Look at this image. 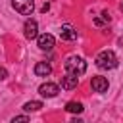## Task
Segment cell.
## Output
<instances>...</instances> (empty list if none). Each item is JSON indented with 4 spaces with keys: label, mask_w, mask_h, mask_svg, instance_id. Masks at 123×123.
Wrapping results in <instances>:
<instances>
[{
    "label": "cell",
    "mask_w": 123,
    "mask_h": 123,
    "mask_svg": "<svg viewBox=\"0 0 123 123\" xmlns=\"http://www.w3.org/2000/svg\"><path fill=\"white\" fill-rule=\"evenodd\" d=\"M96 65L100 69H115L117 67V56L111 52V50H102L98 56H96Z\"/></svg>",
    "instance_id": "6da1fadb"
},
{
    "label": "cell",
    "mask_w": 123,
    "mask_h": 123,
    "mask_svg": "<svg viewBox=\"0 0 123 123\" xmlns=\"http://www.w3.org/2000/svg\"><path fill=\"white\" fill-rule=\"evenodd\" d=\"M63 67L67 73H75V75H83L86 71V62L81 58V56H69L65 62H63Z\"/></svg>",
    "instance_id": "7a4b0ae2"
},
{
    "label": "cell",
    "mask_w": 123,
    "mask_h": 123,
    "mask_svg": "<svg viewBox=\"0 0 123 123\" xmlns=\"http://www.w3.org/2000/svg\"><path fill=\"white\" fill-rule=\"evenodd\" d=\"M12 6L21 15H31L35 10V0H12Z\"/></svg>",
    "instance_id": "3957f363"
},
{
    "label": "cell",
    "mask_w": 123,
    "mask_h": 123,
    "mask_svg": "<svg viewBox=\"0 0 123 123\" xmlns=\"http://www.w3.org/2000/svg\"><path fill=\"white\" fill-rule=\"evenodd\" d=\"M58 92H60V86L56 83H50V81H46V83H42L38 86V94L40 96H46V98H54Z\"/></svg>",
    "instance_id": "277c9868"
},
{
    "label": "cell",
    "mask_w": 123,
    "mask_h": 123,
    "mask_svg": "<svg viewBox=\"0 0 123 123\" xmlns=\"http://www.w3.org/2000/svg\"><path fill=\"white\" fill-rule=\"evenodd\" d=\"M23 35H25L29 40L37 38V37H38V23H37L35 19H27L25 25H23Z\"/></svg>",
    "instance_id": "5b68a950"
},
{
    "label": "cell",
    "mask_w": 123,
    "mask_h": 123,
    "mask_svg": "<svg viewBox=\"0 0 123 123\" xmlns=\"http://www.w3.org/2000/svg\"><path fill=\"white\" fill-rule=\"evenodd\" d=\"M37 42H38V48H40V50H46V52H48V50L54 48V42H56V40H54V37H52L50 33H42V35L37 37Z\"/></svg>",
    "instance_id": "8992f818"
},
{
    "label": "cell",
    "mask_w": 123,
    "mask_h": 123,
    "mask_svg": "<svg viewBox=\"0 0 123 123\" xmlns=\"http://www.w3.org/2000/svg\"><path fill=\"white\" fill-rule=\"evenodd\" d=\"M77 85H79V75H75V73H67V71H65V75L62 77V88H65V90H73V88H77Z\"/></svg>",
    "instance_id": "52a82bcc"
},
{
    "label": "cell",
    "mask_w": 123,
    "mask_h": 123,
    "mask_svg": "<svg viewBox=\"0 0 123 123\" xmlns=\"http://www.w3.org/2000/svg\"><path fill=\"white\" fill-rule=\"evenodd\" d=\"M90 86H92V90L94 92H98V94H104L106 90H108V86H110V83H108V79L106 77H92V81H90Z\"/></svg>",
    "instance_id": "ba28073f"
},
{
    "label": "cell",
    "mask_w": 123,
    "mask_h": 123,
    "mask_svg": "<svg viewBox=\"0 0 123 123\" xmlns=\"http://www.w3.org/2000/svg\"><path fill=\"white\" fill-rule=\"evenodd\" d=\"M77 35H79L77 29H75L73 25H69V23L62 25V29H60V38H62V40H75Z\"/></svg>",
    "instance_id": "9c48e42d"
},
{
    "label": "cell",
    "mask_w": 123,
    "mask_h": 123,
    "mask_svg": "<svg viewBox=\"0 0 123 123\" xmlns=\"http://www.w3.org/2000/svg\"><path fill=\"white\" fill-rule=\"evenodd\" d=\"M50 73H52V67H50L48 62H38L35 65V75L37 77H48Z\"/></svg>",
    "instance_id": "30bf717a"
},
{
    "label": "cell",
    "mask_w": 123,
    "mask_h": 123,
    "mask_svg": "<svg viewBox=\"0 0 123 123\" xmlns=\"http://www.w3.org/2000/svg\"><path fill=\"white\" fill-rule=\"evenodd\" d=\"M65 110H67L69 113H81L85 108H83L81 102H67V104H65Z\"/></svg>",
    "instance_id": "8fae6325"
},
{
    "label": "cell",
    "mask_w": 123,
    "mask_h": 123,
    "mask_svg": "<svg viewBox=\"0 0 123 123\" xmlns=\"http://www.w3.org/2000/svg\"><path fill=\"white\" fill-rule=\"evenodd\" d=\"M110 13L108 12H102L98 17H94V25H98V27H102V25H106V23H110Z\"/></svg>",
    "instance_id": "7c38bea8"
},
{
    "label": "cell",
    "mask_w": 123,
    "mask_h": 123,
    "mask_svg": "<svg viewBox=\"0 0 123 123\" xmlns=\"http://www.w3.org/2000/svg\"><path fill=\"white\" fill-rule=\"evenodd\" d=\"M40 108H42V102H38V100H31V102H27V104L23 106L25 111H38Z\"/></svg>",
    "instance_id": "4fadbf2b"
},
{
    "label": "cell",
    "mask_w": 123,
    "mask_h": 123,
    "mask_svg": "<svg viewBox=\"0 0 123 123\" xmlns=\"http://www.w3.org/2000/svg\"><path fill=\"white\" fill-rule=\"evenodd\" d=\"M17 121H29V115H15L12 119V123H17Z\"/></svg>",
    "instance_id": "5bb4252c"
},
{
    "label": "cell",
    "mask_w": 123,
    "mask_h": 123,
    "mask_svg": "<svg viewBox=\"0 0 123 123\" xmlns=\"http://www.w3.org/2000/svg\"><path fill=\"white\" fill-rule=\"evenodd\" d=\"M6 77H8V71H6L4 67H0V81H4Z\"/></svg>",
    "instance_id": "9a60e30c"
},
{
    "label": "cell",
    "mask_w": 123,
    "mask_h": 123,
    "mask_svg": "<svg viewBox=\"0 0 123 123\" xmlns=\"http://www.w3.org/2000/svg\"><path fill=\"white\" fill-rule=\"evenodd\" d=\"M121 10H123V2H121Z\"/></svg>",
    "instance_id": "2e32d148"
}]
</instances>
